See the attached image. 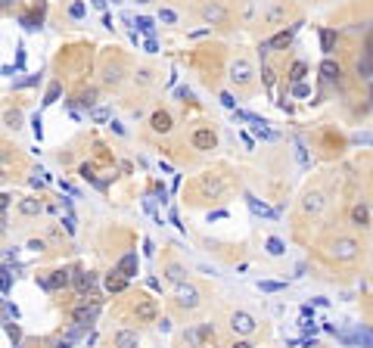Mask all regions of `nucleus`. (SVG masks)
<instances>
[{
	"label": "nucleus",
	"instance_id": "1",
	"mask_svg": "<svg viewBox=\"0 0 373 348\" xmlns=\"http://www.w3.org/2000/svg\"><path fill=\"white\" fill-rule=\"evenodd\" d=\"M230 327H233V333H240V336H249V333H255V317H252L249 311H233V317H230Z\"/></svg>",
	"mask_w": 373,
	"mask_h": 348
},
{
	"label": "nucleus",
	"instance_id": "2",
	"mask_svg": "<svg viewBox=\"0 0 373 348\" xmlns=\"http://www.w3.org/2000/svg\"><path fill=\"white\" fill-rule=\"evenodd\" d=\"M177 305H181V308H196V305H199L196 286H190V283H177Z\"/></svg>",
	"mask_w": 373,
	"mask_h": 348
},
{
	"label": "nucleus",
	"instance_id": "3",
	"mask_svg": "<svg viewBox=\"0 0 373 348\" xmlns=\"http://www.w3.org/2000/svg\"><path fill=\"white\" fill-rule=\"evenodd\" d=\"M330 252H333V258H339V261H349V258L358 255V243L354 240H336Z\"/></svg>",
	"mask_w": 373,
	"mask_h": 348
},
{
	"label": "nucleus",
	"instance_id": "4",
	"mask_svg": "<svg viewBox=\"0 0 373 348\" xmlns=\"http://www.w3.org/2000/svg\"><path fill=\"white\" fill-rule=\"evenodd\" d=\"M358 75H361V78H373V35H370V41H367L364 56L358 59Z\"/></svg>",
	"mask_w": 373,
	"mask_h": 348
},
{
	"label": "nucleus",
	"instance_id": "5",
	"mask_svg": "<svg viewBox=\"0 0 373 348\" xmlns=\"http://www.w3.org/2000/svg\"><path fill=\"white\" fill-rule=\"evenodd\" d=\"M72 283V274L69 270H53V277H44L41 280V286L44 289H62V286H69Z\"/></svg>",
	"mask_w": 373,
	"mask_h": 348
},
{
	"label": "nucleus",
	"instance_id": "6",
	"mask_svg": "<svg viewBox=\"0 0 373 348\" xmlns=\"http://www.w3.org/2000/svg\"><path fill=\"white\" fill-rule=\"evenodd\" d=\"M193 146H196V149H215V146H218V137H215V131H208V128H199L196 134H193Z\"/></svg>",
	"mask_w": 373,
	"mask_h": 348
},
{
	"label": "nucleus",
	"instance_id": "7",
	"mask_svg": "<svg viewBox=\"0 0 373 348\" xmlns=\"http://www.w3.org/2000/svg\"><path fill=\"white\" fill-rule=\"evenodd\" d=\"M230 78H233L236 84H249V81H252V65L246 62V59H236L233 69H230Z\"/></svg>",
	"mask_w": 373,
	"mask_h": 348
},
{
	"label": "nucleus",
	"instance_id": "8",
	"mask_svg": "<svg viewBox=\"0 0 373 348\" xmlns=\"http://www.w3.org/2000/svg\"><path fill=\"white\" fill-rule=\"evenodd\" d=\"M156 314H159L156 299H143L137 305V320H143V324H152V320H156Z\"/></svg>",
	"mask_w": 373,
	"mask_h": 348
},
{
	"label": "nucleus",
	"instance_id": "9",
	"mask_svg": "<svg viewBox=\"0 0 373 348\" xmlns=\"http://www.w3.org/2000/svg\"><path fill=\"white\" fill-rule=\"evenodd\" d=\"M93 317H97V305H81V308H75V324L87 327V324H93Z\"/></svg>",
	"mask_w": 373,
	"mask_h": 348
},
{
	"label": "nucleus",
	"instance_id": "10",
	"mask_svg": "<svg viewBox=\"0 0 373 348\" xmlns=\"http://www.w3.org/2000/svg\"><path fill=\"white\" fill-rule=\"evenodd\" d=\"M124 286H128V277H124L122 270H112V274L106 277V289L109 292H124Z\"/></svg>",
	"mask_w": 373,
	"mask_h": 348
},
{
	"label": "nucleus",
	"instance_id": "11",
	"mask_svg": "<svg viewBox=\"0 0 373 348\" xmlns=\"http://www.w3.org/2000/svg\"><path fill=\"white\" fill-rule=\"evenodd\" d=\"M246 202H249V208L255 211V215H261V218H277V211H274V208H268L265 202H261V199H255L252 193H246Z\"/></svg>",
	"mask_w": 373,
	"mask_h": 348
},
{
	"label": "nucleus",
	"instance_id": "12",
	"mask_svg": "<svg viewBox=\"0 0 373 348\" xmlns=\"http://www.w3.org/2000/svg\"><path fill=\"white\" fill-rule=\"evenodd\" d=\"M202 19H206V22H224L227 19V13L221 10V6H218V3H206V6H202Z\"/></svg>",
	"mask_w": 373,
	"mask_h": 348
},
{
	"label": "nucleus",
	"instance_id": "13",
	"mask_svg": "<svg viewBox=\"0 0 373 348\" xmlns=\"http://www.w3.org/2000/svg\"><path fill=\"white\" fill-rule=\"evenodd\" d=\"M320 75H324V81H339L342 69H339V62H333V59H324L320 62Z\"/></svg>",
	"mask_w": 373,
	"mask_h": 348
},
{
	"label": "nucleus",
	"instance_id": "14",
	"mask_svg": "<svg viewBox=\"0 0 373 348\" xmlns=\"http://www.w3.org/2000/svg\"><path fill=\"white\" fill-rule=\"evenodd\" d=\"M149 122H152V131H159V134H168V131H171V115H168V112H156Z\"/></svg>",
	"mask_w": 373,
	"mask_h": 348
},
{
	"label": "nucleus",
	"instance_id": "15",
	"mask_svg": "<svg viewBox=\"0 0 373 348\" xmlns=\"http://www.w3.org/2000/svg\"><path fill=\"white\" fill-rule=\"evenodd\" d=\"M302 208L308 211V215H317V211L324 208V196H320V193H308L305 202H302Z\"/></svg>",
	"mask_w": 373,
	"mask_h": 348
},
{
	"label": "nucleus",
	"instance_id": "16",
	"mask_svg": "<svg viewBox=\"0 0 373 348\" xmlns=\"http://www.w3.org/2000/svg\"><path fill=\"white\" fill-rule=\"evenodd\" d=\"M118 270H122V274L131 280L134 274H137V255H134V252H128V255H124L122 261H118Z\"/></svg>",
	"mask_w": 373,
	"mask_h": 348
},
{
	"label": "nucleus",
	"instance_id": "17",
	"mask_svg": "<svg viewBox=\"0 0 373 348\" xmlns=\"http://www.w3.org/2000/svg\"><path fill=\"white\" fill-rule=\"evenodd\" d=\"M115 348H137V333H131V329L115 333Z\"/></svg>",
	"mask_w": 373,
	"mask_h": 348
},
{
	"label": "nucleus",
	"instance_id": "18",
	"mask_svg": "<svg viewBox=\"0 0 373 348\" xmlns=\"http://www.w3.org/2000/svg\"><path fill=\"white\" fill-rule=\"evenodd\" d=\"M292 41V31H280L277 38H270L268 44H261V53H268V50H274V47H286Z\"/></svg>",
	"mask_w": 373,
	"mask_h": 348
},
{
	"label": "nucleus",
	"instance_id": "19",
	"mask_svg": "<svg viewBox=\"0 0 373 348\" xmlns=\"http://www.w3.org/2000/svg\"><path fill=\"white\" fill-rule=\"evenodd\" d=\"M93 283H97V277H93V274H84V270H78V274H75V286H78L81 292H90Z\"/></svg>",
	"mask_w": 373,
	"mask_h": 348
},
{
	"label": "nucleus",
	"instance_id": "20",
	"mask_svg": "<svg viewBox=\"0 0 373 348\" xmlns=\"http://www.w3.org/2000/svg\"><path fill=\"white\" fill-rule=\"evenodd\" d=\"M352 221H354L358 227H367V224H370V208H367V205H354V208H352Z\"/></svg>",
	"mask_w": 373,
	"mask_h": 348
},
{
	"label": "nucleus",
	"instance_id": "21",
	"mask_svg": "<svg viewBox=\"0 0 373 348\" xmlns=\"http://www.w3.org/2000/svg\"><path fill=\"white\" fill-rule=\"evenodd\" d=\"M19 211H22V215H41V211H44V205H41L38 199H22V202H19Z\"/></svg>",
	"mask_w": 373,
	"mask_h": 348
},
{
	"label": "nucleus",
	"instance_id": "22",
	"mask_svg": "<svg viewBox=\"0 0 373 348\" xmlns=\"http://www.w3.org/2000/svg\"><path fill=\"white\" fill-rule=\"evenodd\" d=\"M320 47H324V53H327V56L333 53V47H336V35H333L330 28H324V31H320Z\"/></svg>",
	"mask_w": 373,
	"mask_h": 348
},
{
	"label": "nucleus",
	"instance_id": "23",
	"mask_svg": "<svg viewBox=\"0 0 373 348\" xmlns=\"http://www.w3.org/2000/svg\"><path fill=\"white\" fill-rule=\"evenodd\" d=\"M258 289H261V292H283V289H286V283H277V280H261V283H258Z\"/></svg>",
	"mask_w": 373,
	"mask_h": 348
},
{
	"label": "nucleus",
	"instance_id": "24",
	"mask_svg": "<svg viewBox=\"0 0 373 348\" xmlns=\"http://www.w3.org/2000/svg\"><path fill=\"white\" fill-rule=\"evenodd\" d=\"M265 246H268V252H270V255H283V252H286L283 240H277V236H270V240H268Z\"/></svg>",
	"mask_w": 373,
	"mask_h": 348
},
{
	"label": "nucleus",
	"instance_id": "25",
	"mask_svg": "<svg viewBox=\"0 0 373 348\" xmlns=\"http://www.w3.org/2000/svg\"><path fill=\"white\" fill-rule=\"evenodd\" d=\"M168 280H171V283H184V267L181 265H168Z\"/></svg>",
	"mask_w": 373,
	"mask_h": 348
},
{
	"label": "nucleus",
	"instance_id": "26",
	"mask_svg": "<svg viewBox=\"0 0 373 348\" xmlns=\"http://www.w3.org/2000/svg\"><path fill=\"white\" fill-rule=\"evenodd\" d=\"M134 25H137V28L143 31V35H149V38H152V31H156V25H152V19H146V16H140V19L134 22Z\"/></svg>",
	"mask_w": 373,
	"mask_h": 348
},
{
	"label": "nucleus",
	"instance_id": "27",
	"mask_svg": "<svg viewBox=\"0 0 373 348\" xmlns=\"http://www.w3.org/2000/svg\"><path fill=\"white\" fill-rule=\"evenodd\" d=\"M184 339H186V342H190L193 348H199V342H202V329H186Z\"/></svg>",
	"mask_w": 373,
	"mask_h": 348
},
{
	"label": "nucleus",
	"instance_id": "28",
	"mask_svg": "<svg viewBox=\"0 0 373 348\" xmlns=\"http://www.w3.org/2000/svg\"><path fill=\"white\" fill-rule=\"evenodd\" d=\"M59 90H62L59 84H50V90H47V97H44V106H53V103H56V100H59Z\"/></svg>",
	"mask_w": 373,
	"mask_h": 348
},
{
	"label": "nucleus",
	"instance_id": "29",
	"mask_svg": "<svg viewBox=\"0 0 373 348\" xmlns=\"http://www.w3.org/2000/svg\"><path fill=\"white\" fill-rule=\"evenodd\" d=\"M290 78L295 81V84H302V78H305V62H295L292 69H290Z\"/></svg>",
	"mask_w": 373,
	"mask_h": 348
},
{
	"label": "nucleus",
	"instance_id": "30",
	"mask_svg": "<svg viewBox=\"0 0 373 348\" xmlns=\"http://www.w3.org/2000/svg\"><path fill=\"white\" fill-rule=\"evenodd\" d=\"M81 177H84V181H90V184H100V181H97V174H93V168H90V165H81Z\"/></svg>",
	"mask_w": 373,
	"mask_h": 348
},
{
	"label": "nucleus",
	"instance_id": "31",
	"mask_svg": "<svg viewBox=\"0 0 373 348\" xmlns=\"http://www.w3.org/2000/svg\"><path fill=\"white\" fill-rule=\"evenodd\" d=\"M62 224H65V233H75V215H72V211H65V215H62Z\"/></svg>",
	"mask_w": 373,
	"mask_h": 348
},
{
	"label": "nucleus",
	"instance_id": "32",
	"mask_svg": "<svg viewBox=\"0 0 373 348\" xmlns=\"http://www.w3.org/2000/svg\"><path fill=\"white\" fill-rule=\"evenodd\" d=\"M159 19L171 25V22H177V13H174V10H162V13H159Z\"/></svg>",
	"mask_w": 373,
	"mask_h": 348
},
{
	"label": "nucleus",
	"instance_id": "33",
	"mask_svg": "<svg viewBox=\"0 0 373 348\" xmlns=\"http://www.w3.org/2000/svg\"><path fill=\"white\" fill-rule=\"evenodd\" d=\"M90 118H93V122H109V112H106V109H93Z\"/></svg>",
	"mask_w": 373,
	"mask_h": 348
},
{
	"label": "nucleus",
	"instance_id": "34",
	"mask_svg": "<svg viewBox=\"0 0 373 348\" xmlns=\"http://www.w3.org/2000/svg\"><path fill=\"white\" fill-rule=\"evenodd\" d=\"M6 336H10L13 342H19V327H16V324H10V320H6Z\"/></svg>",
	"mask_w": 373,
	"mask_h": 348
},
{
	"label": "nucleus",
	"instance_id": "35",
	"mask_svg": "<svg viewBox=\"0 0 373 348\" xmlns=\"http://www.w3.org/2000/svg\"><path fill=\"white\" fill-rule=\"evenodd\" d=\"M69 13H72V19H81V16H84V3H72Z\"/></svg>",
	"mask_w": 373,
	"mask_h": 348
},
{
	"label": "nucleus",
	"instance_id": "36",
	"mask_svg": "<svg viewBox=\"0 0 373 348\" xmlns=\"http://www.w3.org/2000/svg\"><path fill=\"white\" fill-rule=\"evenodd\" d=\"M38 78H41V75H28V78H25V81H19L16 87H31V84H38Z\"/></svg>",
	"mask_w": 373,
	"mask_h": 348
},
{
	"label": "nucleus",
	"instance_id": "37",
	"mask_svg": "<svg viewBox=\"0 0 373 348\" xmlns=\"http://www.w3.org/2000/svg\"><path fill=\"white\" fill-rule=\"evenodd\" d=\"M292 93H295V97H308V87H305V84H295V87H292Z\"/></svg>",
	"mask_w": 373,
	"mask_h": 348
},
{
	"label": "nucleus",
	"instance_id": "38",
	"mask_svg": "<svg viewBox=\"0 0 373 348\" xmlns=\"http://www.w3.org/2000/svg\"><path fill=\"white\" fill-rule=\"evenodd\" d=\"M295 152H299V162H302V165H308V152H305V146H302V143L295 146Z\"/></svg>",
	"mask_w": 373,
	"mask_h": 348
},
{
	"label": "nucleus",
	"instance_id": "39",
	"mask_svg": "<svg viewBox=\"0 0 373 348\" xmlns=\"http://www.w3.org/2000/svg\"><path fill=\"white\" fill-rule=\"evenodd\" d=\"M44 184H47L44 174H31V186H44Z\"/></svg>",
	"mask_w": 373,
	"mask_h": 348
},
{
	"label": "nucleus",
	"instance_id": "40",
	"mask_svg": "<svg viewBox=\"0 0 373 348\" xmlns=\"http://www.w3.org/2000/svg\"><path fill=\"white\" fill-rule=\"evenodd\" d=\"M143 47H146V53H156V50H159V44H156V38H146V44H143Z\"/></svg>",
	"mask_w": 373,
	"mask_h": 348
},
{
	"label": "nucleus",
	"instance_id": "41",
	"mask_svg": "<svg viewBox=\"0 0 373 348\" xmlns=\"http://www.w3.org/2000/svg\"><path fill=\"white\" fill-rule=\"evenodd\" d=\"M354 143H370V146H373V134H358Z\"/></svg>",
	"mask_w": 373,
	"mask_h": 348
},
{
	"label": "nucleus",
	"instance_id": "42",
	"mask_svg": "<svg viewBox=\"0 0 373 348\" xmlns=\"http://www.w3.org/2000/svg\"><path fill=\"white\" fill-rule=\"evenodd\" d=\"M6 122H10V128H19V112H10V115H6Z\"/></svg>",
	"mask_w": 373,
	"mask_h": 348
},
{
	"label": "nucleus",
	"instance_id": "43",
	"mask_svg": "<svg viewBox=\"0 0 373 348\" xmlns=\"http://www.w3.org/2000/svg\"><path fill=\"white\" fill-rule=\"evenodd\" d=\"M10 292V267H3V295Z\"/></svg>",
	"mask_w": 373,
	"mask_h": 348
},
{
	"label": "nucleus",
	"instance_id": "44",
	"mask_svg": "<svg viewBox=\"0 0 373 348\" xmlns=\"http://www.w3.org/2000/svg\"><path fill=\"white\" fill-rule=\"evenodd\" d=\"M221 103H224L227 109H233V97H230V93H221Z\"/></svg>",
	"mask_w": 373,
	"mask_h": 348
},
{
	"label": "nucleus",
	"instance_id": "45",
	"mask_svg": "<svg viewBox=\"0 0 373 348\" xmlns=\"http://www.w3.org/2000/svg\"><path fill=\"white\" fill-rule=\"evenodd\" d=\"M28 249H31V252H41V249H44V243H41V240H31Z\"/></svg>",
	"mask_w": 373,
	"mask_h": 348
},
{
	"label": "nucleus",
	"instance_id": "46",
	"mask_svg": "<svg viewBox=\"0 0 373 348\" xmlns=\"http://www.w3.org/2000/svg\"><path fill=\"white\" fill-rule=\"evenodd\" d=\"M261 75H265V84H268V87H270V84H274V72H270V69H265V72H261Z\"/></svg>",
	"mask_w": 373,
	"mask_h": 348
},
{
	"label": "nucleus",
	"instance_id": "47",
	"mask_svg": "<svg viewBox=\"0 0 373 348\" xmlns=\"http://www.w3.org/2000/svg\"><path fill=\"white\" fill-rule=\"evenodd\" d=\"M81 103H84V106H93V93H90V90H87V93L81 97Z\"/></svg>",
	"mask_w": 373,
	"mask_h": 348
},
{
	"label": "nucleus",
	"instance_id": "48",
	"mask_svg": "<svg viewBox=\"0 0 373 348\" xmlns=\"http://www.w3.org/2000/svg\"><path fill=\"white\" fill-rule=\"evenodd\" d=\"M221 218H227V211H211L208 215V221H221Z\"/></svg>",
	"mask_w": 373,
	"mask_h": 348
},
{
	"label": "nucleus",
	"instance_id": "49",
	"mask_svg": "<svg viewBox=\"0 0 373 348\" xmlns=\"http://www.w3.org/2000/svg\"><path fill=\"white\" fill-rule=\"evenodd\" d=\"M31 128H35V137L41 140V118H35V122H31Z\"/></svg>",
	"mask_w": 373,
	"mask_h": 348
},
{
	"label": "nucleus",
	"instance_id": "50",
	"mask_svg": "<svg viewBox=\"0 0 373 348\" xmlns=\"http://www.w3.org/2000/svg\"><path fill=\"white\" fill-rule=\"evenodd\" d=\"M106 3H109V0H93V6H100V10H103Z\"/></svg>",
	"mask_w": 373,
	"mask_h": 348
},
{
	"label": "nucleus",
	"instance_id": "51",
	"mask_svg": "<svg viewBox=\"0 0 373 348\" xmlns=\"http://www.w3.org/2000/svg\"><path fill=\"white\" fill-rule=\"evenodd\" d=\"M233 348H252V345H249V342H236Z\"/></svg>",
	"mask_w": 373,
	"mask_h": 348
},
{
	"label": "nucleus",
	"instance_id": "52",
	"mask_svg": "<svg viewBox=\"0 0 373 348\" xmlns=\"http://www.w3.org/2000/svg\"><path fill=\"white\" fill-rule=\"evenodd\" d=\"M112 3H118V0H112Z\"/></svg>",
	"mask_w": 373,
	"mask_h": 348
}]
</instances>
